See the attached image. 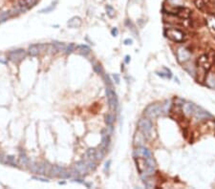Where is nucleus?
Segmentation results:
<instances>
[{
	"label": "nucleus",
	"instance_id": "f257e3e1",
	"mask_svg": "<svg viewBox=\"0 0 215 189\" xmlns=\"http://www.w3.org/2000/svg\"><path fill=\"white\" fill-rule=\"evenodd\" d=\"M138 126L140 128V130L143 132V136L145 138H151L152 136V129H153V125L152 122L150 121V120L148 119H142V120H139L138 122Z\"/></svg>",
	"mask_w": 215,
	"mask_h": 189
},
{
	"label": "nucleus",
	"instance_id": "f03ea898",
	"mask_svg": "<svg viewBox=\"0 0 215 189\" xmlns=\"http://www.w3.org/2000/svg\"><path fill=\"white\" fill-rule=\"evenodd\" d=\"M165 35L167 38L175 41V42H182L185 38V35L182 31L178 30V29H172V28L165 29Z\"/></svg>",
	"mask_w": 215,
	"mask_h": 189
},
{
	"label": "nucleus",
	"instance_id": "7ed1b4c3",
	"mask_svg": "<svg viewBox=\"0 0 215 189\" xmlns=\"http://www.w3.org/2000/svg\"><path fill=\"white\" fill-rule=\"evenodd\" d=\"M163 112V105L161 104H151L147 106V108L144 110V115L146 117L154 119V117H159Z\"/></svg>",
	"mask_w": 215,
	"mask_h": 189
},
{
	"label": "nucleus",
	"instance_id": "20e7f679",
	"mask_svg": "<svg viewBox=\"0 0 215 189\" xmlns=\"http://www.w3.org/2000/svg\"><path fill=\"white\" fill-rule=\"evenodd\" d=\"M178 59L180 62H186L190 58V53L185 48H180L177 52Z\"/></svg>",
	"mask_w": 215,
	"mask_h": 189
},
{
	"label": "nucleus",
	"instance_id": "39448f33",
	"mask_svg": "<svg viewBox=\"0 0 215 189\" xmlns=\"http://www.w3.org/2000/svg\"><path fill=\"white\" fill-rule=\"evenodd\" d=\"M200 109H201L200 107L196 106V105L193 104V103H185V104L184 105V111H185V114L188 115V116H195Z\"/></svg>",
	"mask_w": 215,
	"mask_h": 189
},
{
	"label": "nucleus",
	"instance_id": "423d86ee",
	"mask_svg": "<svg viewBox=\"0 0 215 189\" xmlns=\"http://www.w3.org/2000/svg\"><path fill=\"white\" fill-rule=\"evenodd\" d=\"M106 94H107V98H108V101H109V104H110V107L112 108V109H115V108L117 107V103H118L116 94L110 88L107 89Z\"/></svg>",
	"mask_w": 215,
	"mask_h": 189
},
{
	"label": "nucleus",
	"instance_id": "0eeeda50",
	"mask_svg": "<svg viewBox=\"0 0 215 189\" xmlns=\"http://www.w3.org/2000/svg\"><path fill=\"white\" fill-rule=\"evenodd\" d=\"M134 155H135L136 158H138V157H143V158L152 157L151 152H150L147 148H145V147H139V148H137V149L135 150V152H134Z\"/></svg>",
	"mask_w": 215,
	"mask_h": 189
},
{
	"label": "nucleus",
	"instance_id": "6e6552de",
	"mask_svg": "<svg viewBox=\"0 0 215 189\" xmlns=\"http://www.w3.org/2000/svg\"><path fill=\"white\" fill-rule=\"evenodd\" d=\"M205 82L208 83L209 87L215 88V73H208V77L205 75Z\"/></svg>",
	"mask_w": 215,
	"mask_h": 189
},
{
	"label": "nucleus",
	"instance_id": "1a4fd4ad",
	"mask_svg": "<svg viewBox=\"0 0 215 189\" xmlns=\"http://www.w3.org/2000/svg\"><path fill=\"white\" fill-rule=\"evenodd\" d=\"M182 1L183 0H168V2L171 6H174L175 8L181 7L182 6Z\"/></svg>",
	"mask_w": 215,
	"mask_h": 189
},
{
	"label": "nucleus",
	"instance_id": "9d476101",
	"mask_svg": "<svg viewBox=\"0 0 215 189\" xmlns=\"http://www.w3.org/2000/svg\"><path fill=\"white\" fill-rule=\"evenodd\" d=\"M106 10H107L108 15H110L111 17H113V16H114V12H115V11H114V9H113L111 6H107V7H106Z\"/></svg>",
	"mask_w": 215,
	"mask_h": 189
},
{
	"label": "nucleus",
	"instance_id": "9b49d317",
	"mask_svg": "<svg viewBox=\"0 0 215 189\" xmlns=\"http://www.w3.org/2000/svg\"><path fill=\"white\" fill-rule=\"evenodd\" d=\"M106 121L109 123V124H112V122H113V117H111V116H108L107 117H106Z\"/></svg>",
	"mask_w": 215,
	"mask_h": 189
},
{
	"label": "nucleus",
	"instance_id": "f8f14e48",
	"mask_svg": "<svg viewBox=\"0 0 215 189\" xmlns=\"http://www.w3.org/2000/svg\"><path fill=\"white\" fill-rule=\"evenodd\" d=\"M124 44L125 45H131L132 44V40L130 39V38H127V39L124 40Z\"/></svg>",
	"mask_w": 215,
	"mask_h": 189
},
{
	"label": "nucleus",
	"instance_id": "ddd939ff",
	"mask_svg": "<svg viewBox=\"0 0 215 189\" xmlns=\"http://www.w3.org/2000/svg\"><path fill=\"white\" fill-rule=\"evenodd\" d=\"M112 35H114V36H117V35H118V30L116 29V28L112 30Z\"/></svg>",
	"mask_w": 215,
	"mask_h": 189
},
{
	"label": "nucleus",
	"instance_id": "4468645a",
	"mask_svg": "<svg viewBox=\"0 0 215 189\" xmlns=\"http://www.w3.org/2000/svg\"><path fill=\"white\" fill-rule=\"evenodd\" d=\"M114 78L116 79V82H117V83L120 82V77H119V75H114Z\"/></svg>",
	"mask_w": 215,
	"mask_h": 189
},
{
	"label": "nucleus",
	"instance_id": "2eb2a0df",
	"mask_svg": "<svg viewBox=\"0 0 215 189\" xmlns=\"http://www.w3.org/2000/svg\"><path fill=\"white\" fill-rule=\"evenodd\" d=\"M129 60H130V56H129V55H126V56H125V62L128 63Z\"/></svg>",
	"mask_w": 215,
	"mask_h": 189
}]
</instances>
